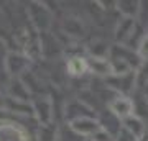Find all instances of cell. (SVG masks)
I'll use <instances>...</instances> for the list:
<instances>
[{
	"mask_svg": "<svg viewBox=\"0 0 148 141\" xmlns=\"http://www.w3.org/2000/svg\"><path fill=\"white\" fill-rule=\"evenodd\" d=\"M30 105H32V115L36 118L41 128H48L53 123L54 108L49 97H35L30 100Z\"/></svg>",
	"mask_w": 148,
	"mask_h": 141,
	"instance_id": "obj_1",
	"label": "cell"
},
{
	"mask_svg": "<svg viewBox=\"0 0 148 141\" xmlns=\"http://www.w3.org/2000/svg\"><path fill=\"white\" fill-rule=\"evenodd\" d=\"M107 108L110 112V115L115 116L119 121H123L127 120L128 116L135 115V104L128 95L117 94L112 100H109Z\"/></svg>",
	"mask_w": 148,
	"mask_h": 141,
	"instance_id": "obj_2",
	"label": "cell"
},
{
	"mask_svg": "<svg viewBox=\"0 0 148 141\" xmlns=\"http://www.w3.org/2000/svg\"><path fill=\"white\" fill-rule=\"evenodd\" d=\"M3 67L13 79H20L23 72H27L30 67V56L18 51H8L3 59Z\"/></svg>",
	"mask_w": 148,
	"mask_h": 141,
	"instance_id": "obj_3",
	"label": "cell"
},
{
	"mask_svg": "<svg viewBox=\"0 0 148 141\" xmlns=\"http://www.w3.org/2000/svg\"><path fill=\"white\" fill-rule=\"evenodd\" d=\"M68 128L76 136H81V138H87L89 140L95 131H99L102 128V123L95 116L87 115V116H79V118H74V120L68 121Z\"/></svg>",
	"mask_w": 148,
	"mask_h": 141,
	"instance_id": "obj_4",
	"label": "cell"
},
{
	"mask_svg": "<svg viewBox=\"0 0 148 141\" xmlns=\"http://www.w3.org/2000/svg\"><path fill=\"white\" fill-rule=\"evenodd\" d=\"M0 141H30L27 130L12 120L0 121Z\"/></svg>",
	"mask_w": 148,
	"mask_h": 141,
	"instance_id": "obj_5",
	"label": "cell"
},
{
	"mask_svg": "<svg viewBox=\"0 0 148 141\" xmlns=\"http://www.w3.org/2000/svg\"><path fill=\"white\" fill-rule=\"evenodd\" d=\"M135 26H137V18H133V16H122L117 21L115 41L120 43V46H123L132 38V35L135 33Z\"/></svg>",
	"mask_w": 148,
	"mask_h": 141,
	"instance_id": "obj_6",
	"label": "cell"
},
{
	"mask_svg": "<svg viewBox=\"0 0 148 141\" xmlns=\"http://www.w3.org/2000/svg\"><path fill=\"white\" fill-rule=\"evenodd\" d=\"M89 72L99 76V77H112V61L107 56H89Z\"/></svg>",
	"mask_w": 148,
	"mask_h": 141,
	"instance_id": "obj_7",
	"label": "cell"
},
{
	"mask_svg": "<svg viewBox=\"0 0 148 141\" xmlns=\"http://www.w3.org/2000/svg\"><path fill=\"white\" fill-rule=\"evenodd\" d=\"M66 71L71 77H82L84 74L89 72V63L87 58L79 56V54H74L71 58H68L66 63Z\"/></svg>",
	"mask_w": 148,
	"mask_h": 141,
	"instance_id": "obj_8",
	"label": "cell"
},
{
	"mask_svg": "<svg viewBox=\"0 0 148 141\" xmlns=\"http://www.w3.org/2000/svg\"><path fill=\"white\" fill-rule=\"evenodd\" d=\"M122 126H125L138 141H142V140L147 138V125H145V121H143L138 115L128 116L127 120L122 121Z\"/></svg>",
	"mask_w": 148,
	"mask_h": 141,
	"instance_id": "obj_9",
	"label": "cell"
},
{
	"mask_svg": "<svg viewBox=\"0 0 148 141\" xmlns=\"http://www.w3.org/2000/svg\"><path fill=\"white\" fill-rule=\"evenodd\" d=\"M33 8L38 12V15H35V13H30V18H32V23L35 26H36L38 30H46L48 26H49V23H51V13H49V10H48L45 5H40V3H33Z\"/></svg>",
	"mask_w": 148,
	"mask_h": 141,
	"instance_id": "obj_10",
	"label": "cell"
},
{
	"mask_svg": "<svg viewBox=\"0 0 148 141\" xmlns=\"http://www.w3.org/2000/svg\"><path fill=\"white\" fill-rule=\"evenodd\" d=\"M8 92H10V99L16 100V102H30V90L28 87L23 84L21 79H13L12 80V85L8 87Z\"/></svg>",
	"mask_w": 148,
	"mask_h": 141,
	"instance_id": "obj_11",
	"label": "cell"
},
{
	"mask_svg": "<svg viewBox=\"0 0 148 141\" xmlns=\"http://www.w3.org/2000/svg\"><path fill=\"white\" fill-rule=\"evenodd\" d=\"M112 77H125L133 72L132 64L125 58H112Z\"/></svg>",
	"mask_w": 148,
	"mask_h": 141,
	"instance_id": "obj_12",
	"label": "cell"
},
{
	"mask_svg": "<svg viewBox=\"0 0 148 141\" xmlns=\"http://www.w3.org/2000/svg\"><path fill=\"white\" fill-rule=\"evenodd\" d=\"M147 85H148V61H145L138 66V69H135V87L143 89Z\"/></svg>",
	"mask_w": 148,
	"mask_h": 141,
	"instance_id": "obj_13",
	"label": "cell"
},
{
	"mask_svg": "<svg viewBox=\"0 0 148 141\" xmlns=\"http://www.w3.org/2000/svg\"><path fill=\"white\" fill-rule=\"evenodd\" d=\"M137 56L140 58V61H142V63L148 61V33H147V35H143L142 40H140V43H138V46H137Z\"/></svg>",
	"mask_w": 148,
	"mask_h": 141,
	"instance_id": "obj_14",
	"label": "cell"
},
{
	"mask_svg": "<svg viewBox=\"0 0 148 141\" xmlns=\"http://www.w3.org/2000/svg\"><path fill=\"white\" fill-rule=\"evenodd\" d=\"M89 141H115V135H112L110 131L102 126L99 131H95L94 135L89 138Z\"/></svg>",
	"mask_w": 148,
	"mask_h": 141,
	"instance_id": "obj_15",
	"label": "cell"
},
{
	"mask_svg": "<svg viewBox=\"0 0 148 141\" xmlns=\"http://www.w3.org/2000/svg\"><path fill=\"white\" fill-rule=\"evenodd\" d=\"M64 28H66V31L69 35H74V36H81L82 35V25L77 20H68Z\"/></svg>",
	"mask_w": 148,
	"mask_h": 141,
	"instance_id": "obj_16",
	"label": "cell"
},
{
	"mask_svg": "<svg viewBox=\"0 0 148 141\" xmlns=\"http://www.w3.org/2000/svg\"><path fill=\"white\" fill-rule=\"evenodd\" d=\"M115 141H138V140L125 128V126L120 125V128H119V131H117V135H115Z\"/></svg>",
	"mask_w": 148,
	"mask_h": 141,
	"instance_id": "obj_17",
	"label": "cell"
}]
</instances>
